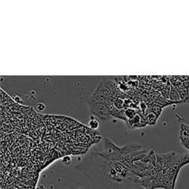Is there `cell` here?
I'll list each match as a JSON object with an SVG mask.
<instances>
[{
  "instance_id": "obj_2",
  "label": "cell",
  "mask_w": 189,
  "mask_h": 189,
  "mask_svg": "<svg viewBox=\"0 0 189 189\" xmlns=\"http://www.w3.org/2000/svg\"><path fill=\"white\" fill-rule=\"evenodd\" d=\"M96 154L103 158L112 161L121 162L123 160V157L121 153V148L117 147L108 137L105 138L104 150L101 152H97Z\"/></svg>"
},
{
  "instance_id": "obj_12",
  "label": "cell",
  "mask_w": 189,
  "mask_h": 189,
  "mask_svg": "<svg viewBox=\"0 0 189 189\" xmlns=\"http://www.w3.org/2000/svg\"><path fill=\"white\" fill-rule=\"evenodd\" d=\"M71 162H72V158L69 156H65L62 158V162L66 165H69L71 163Z\"/></svg>"
},
{
  "instance_id": "obj_13",
  "label": "cell",
  "mask_w": 189,
  "mask_h": 189,
  "mask_svg": "<svg viewBox=\"0 0 189 189\" xmlns=\"http://www.w3.org/2000/svg\"><path fill=\"white\" fill-rule=\"evenodd\" d=\"M45 109V105L44 103H39L36 106V109L39 111V112H42L44 111Z\"/></svg>"
},
{
  "instance_id": "obj_5",
  "label": "cell",
  "mask_w": 189,
  "mask_h": 189,
  "mask_svg": "<svg viewBox=\"0 0 189 189\" xmlns=\"http://www.w3.org/2000/svg\"><path fill=\"white\" fill-rule=\"evenodd\" d=\"M169 100H171V101H174V102H181V103L185 102L184 101L182 100L179 92L177 91V89L174 86H171V92H170V95H169Z\"/></svg>"
},
{
  "instance_id": "obj_14",
  "label": "cell",
  "mask_w": 189,
  "mask_h": 189,
  "mask_svg": "<svg viewBox=\"0 0 189 189\" xmlns=\"http://www.w3.org/2000/svg\"><path fill=\"white\" fill-rule=\"evenodd\" d=\"M14 100L16 101V102H17V103H22V100L21 99H20V98L19 97V96H17V95H14Z\"/></svg>"
},
{
  "instance_id": "obj_3",
  "label": "cell",
  "mask_w": 189,
  "mask_h": 189,
  "mask_svg": "<svg viewBox=\"0 0 189 189\" xmlns=\"http://www.w3.org/2000/svg\"><path fill=\"white\" fill-rule=\"evenodd\" d=\"M89 112L94 117L99 118L103 121H108L111 117L110 106L104 102L89 103Z\"/></svg>"
},
{
  "instance_id": "obj_1",
  "label": "cell",
  "mask_w": 189,
  "mask_h": 189,
  "mask_svg": "<svg viewBox=\"0 0 189 189\" xmlns=\"http://www.w3.org/2000/svg\"><path fill=\"white\" fill-rule=\"evenodd\" d=\"M78 169L89 177L94 176L95 180L104 183L121 184L123 182L132 185L139 184L140 177L122 163L109 160L96 153L90 155L84 163L78 166Z\"/></svg>"
},
{
  "instance_id": "obj_11",
  "label": "cell",
  "mask_w": 189,
  "mask_h": 189,
  "mask_svg": "<svg viewBox=\"0 0 189 189\" xmlns=\"http://www.w3.org/2000/svg\"><path fill=\"white\" fill-rule=\"evenodd\" d=\"M112 104L115 106L117 109H124V101H123L121 98H116L114 100Z\"/></svg>"
},
{
  "instance_id": "obj_4",
  "label": "cell",
  "mask_w": 189,
  "mask_h": 189,
  "mask_svg": "<svg viewBox=\"0 0 189 189\" xmlns=\"http://www.w3.org/2000/svg\"><path fill=\"white\" fill-rule=\"evenodd\" d=\"M110 112H111V116H113L118 119H121L123 121L126 122V123L128 121V119L126 118V116L125 115V109H117L115 106L112 104L110 106Z\"/></svg>"
},
{
  "instance_id": "obj_7",
  "label": "cell",
  "mask_w": 189,
  "mask_h": 189,
  "mask_svg": "<svg viewBox=\"0 0 189 189\" xmlns=\"http://www.w3.org/2000/svg\"><path fill=\"white\" fill-rule=\"evenodd\" d=\"M145 118L147 124L153 126L156 124L158 117L152 112H147L145 114Z\"/></svg>"
},
{
  "instance_id": "obj_10",
  "label": "cell",
  "mask_w": 189,
  "mask_h": 189,
  "mask_svg": "<svg viewBox=\"0 0 189 189\" xmlns=\"http://www.w3.org/2000/svg\"><path fill=\"white\" fill-rule=\"evenodd\" d=\"M137 113L136 111L132 109V108H127L125 109V115L126 116V118L128 120H131L132 118H133Z\"/></svg>"
},
{
  "instance_id": "obj_8",
  "label": "cell",
  "mask_w": 189,
  "mask_h": 189,
  "mask_svg": "<svg viewBox=\"0 0 189 189\" xmlns=\"http://www.w3.org/2000/svg\"><path fill=\"white\" fill-rule=\"evenodd\" d=\"M171 85H165L162 89L161 90V96L165 99H169V95H170V92H171Z\"/></svg>"
},
{
  "instance_id": "obj_6",
  "label": "cell",
  "mask_w": 189,
  "mask_h": 189,
  "mask_svg": "<svg viewBox=\"0 0 189 189\" xmlns=\"http://www.w3.org/2000/svg\"><path fill=\"white\" fill-rule=\"evenodd\" d=\"M147 111H148V112L154 113L159 117L162 112V107L160 106V105L157 104L156 103H151V105L148 106Z\"/></svg>"
},
{
  "instance_id": "obj_9",
  "label": "cell",
  "mask_w": 189,
  "mask_h": 189,
  "mask_svg": "<svg viewBox=\"0 0 189 189\" xmlns=\"http://www.w3.org/2000/svg\"><path fill=\"white\" fill-rule=\"evenodd\" d=\"M88 126L89 128L92 130H96L99 127V121L97 119H95V118H93L92 117H91V119L88 123Z\"/></svg>"
}]
</instances>
